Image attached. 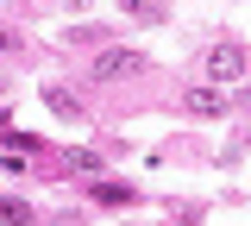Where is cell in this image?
I'll list each match as a JSON object with an SVG mask.
<instances>
[{
    "instance_id": "cell-1",
    "label": "cell",
    "mask_w": 251,
    "mask_h": 226,
    "mask_svg": "<svg viewBox=\"0 0 251 226\" xmlns=\"http://www.w3.org/2000/svg\"><path fill=\"white\" fill-rule=\"evenodd\" d=\"M201 63H207V82H245V75H251V50L226 38V44H214Z\"/></svg>"
},
{
    "instance_id": "cell-2",
    "label": "cell",
    "mask_w": 251,
    "mask_h": 226,
    "mask_svg": "<svg viewBox=\"0 0 251 226\" xmlns=\"http://www.w3.org/2000/svg\"><path fill=\"white\" fill-rule=\"evenodd\" d=\"M94 75H100V82H132V75H145V57H138V50H126V44H113V50H100V57H94Z\"/></svg>"
},
{
    "instance_id": "cell-3",
    "label": "cell",
    "mask_w": 251,
    "mask_h": 226,
    "mask_svg": "<svg viewBox=\"0 0 251 226\" xmlns=\"http://www.w3.org/2000/svg\"><path fill=\"white\" fill-rule=\"evenodd\" d=\"M44 107H50V113H63V120H82V100L69 95V88H57V82H44Z\"/></svg>"
},
{
    "instance_id": "cell-4",
    "label": "cell",
    "mask_w": 251,
    "mask_h": 226,
    "mask_svg": "<svg viewBox=\"0 0 251 226\" xmlns=\"http://www.w3.org/2000/svg\"><path fill=\"white\" fill-rule=\"evenodd\" d=\"M94 201H107V207H126V201H138V195L126 189V182H94Z\"/></svg>"
},
{
    "instance_id": "cell-5",
    "label": "cell",
    "mask_w": 251,
    "mask_h": 226,
    "mask_svg": "<svg viewBox=\"0 0 251 226\" xmlns=\"http://www.w3.org/2000/svg\"><path fill=\"white\" fill-rule=\"evenodd\" d=\"M126 13H132V19H145V25H157V19H163V0H120Z\"/></svg>"
},
{
    "instance_id": "cell-6",
    "label": "cell",
    "mask_w": 251,
    "mask_h": 226,
    "mask_svg": "<svg viewBox=\"0 0 251 226\" xmlns=\"http://www.w3.org/2000/svg\"><path fill=\"white\" fill-rule=\"evenodd\" d=\"M0 226H31V207L25 201H0Z\"/></svg>"
},
{
    "instance_id": "cell-7",
    "label": "cell",
    "mask_w": 251,
    "mask_h": 226,
    "mask_svg": "<svg viewBox=\"0 0 251 226\" xmlns=\"http://www.w3.org/2000/svg\"><path fill=\"white\" fill-rule=\"evenodd\" d=\"M188 113H220V95L214 88H195V95H188Z\"/></svg>"
},
{
    "instance_id": "cell-8",
    "label": "cell",
    "mask_w": 251,
    "mask_h": 226,
    "mask_svg": "<svg viewBox=\"0 0 251 226\" xmlns=\"http://www.w3.org/2000/svg\"><path fill=\"white\" fill-rule=\"evenodd\" d=\"M63 170H100V157H94V151H69V157H63Z\"/></svg>"
},
{
    "instance_id": "cell-9",
    "label": "cell",
    "mask_w": 251,
    "mask_h": 226,
    "mask_svg": "<svg viewBox=\"0 0 251 226\" xmlns=\"http://www.w3.org/2000/svg\"><path fill=\"white\" fill-rule=\"evenodd\" d=\"M0 50H19V32L13 25H0Z\"/></svg>"
},
{
    "instance_id": "cell-10",
    "label": "cell",
    "mask_w": 251,
    "mask_h": 226,
    "mask_svg": "<svg viewBox=\"0 0 251 226\" xmlns=\"http://www.w3.org/2000/svg\"><path fill=\"white\" fill-rule=\"evenodd\" d=\"M0 100H6V69H0Z\"/></svg>"
},
{
    "instance_id": "cell-11",
    "label": "cell",
    "mask_w": 251,
    "mask_h": 226,
    "mask_svg": "<svg viewBox=\"0 0 251 226\" xmlns=\"http://www.w3.org/2000/svg\"><path fill=\"white\" fill-rule=\"evenodd\" d=\"M245 107H251V88H245Z\"/></svg>"
}]
</instances>
